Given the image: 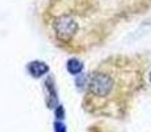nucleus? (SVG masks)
<instances>
[{"instance_id":"f03ea898","label":"nucleus","mask_w":151,"mask_h":132,"mask_svg":"<svg viewBox=\"0 0 151 132\" xmlns=\"http://www.w3.org/2000/svg\"><path fill=\"white\" fill-rule=\"evenodd\" d=\"M55 31L57 33L58 39L68 42L72 37L77 33L78 31V23L72 16L64 15L60 16V19L55 21Z\"/></svg>"},{"instance_id":"f257e3e1","label":"nucleus","mask_w":151,"mask_h":132,"mask_svg":"<svg viewBox=\"0 0 151 132\" xmlns=\"http://www.w3.org/2000/svg\"><path fill=\"white\" fill-rule=\"evenodd\" d=\"M123 95V82L110 67L96 70L89 81L88 98L91 111H107L117 106Z\"/></svg>"},{"instance_id":"7ed1b4c3","label":"nucleus","mask_w":151,"mask_h":132,"mask_svg":"<svg viewBox=\"0 0 151 132\" xmlns=\"http://www.w3.org/2000/svg\"><path fill=\"white\" fill-rule=\"evenodd\" d=\"M28 71L31 73V75L37 78L47 74L49 71V66L45 62H42V61H33V62H31L28 65Z\"/></svg>"},{"instance_id":"20e7f679","label":"nucleus","mask_w":151,"mask_h":132,"mask_svg":"<svg viewBox=\"0 0 151 132\" xmlns=\"http://www.w3.org/2000/svg\"><path fill=\"white\" fill-rule=\"evenodd\" d=\"M66 67H68V71L70 73V74H74V75L80 74V73L82 71V69H83L82 64H81L78 60H76V58H72V60H69Z\"/></svg>"},{"instance_id":"39448f33","label":"nucleus","mask_w":151,"mask_h":132,"mask_svg":"<svg viewBox=\"0 0 151 132\" xmlns=\"http://www.w3.org/2000/svg\"><path fill=\"white\" fill-rule=\"evenodd\" d=\"M149 78H150V82H151V71H150V75H149Z\"/></svg>"}]
</instances>
